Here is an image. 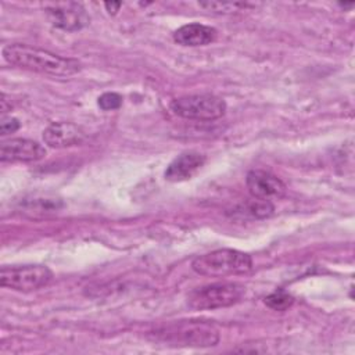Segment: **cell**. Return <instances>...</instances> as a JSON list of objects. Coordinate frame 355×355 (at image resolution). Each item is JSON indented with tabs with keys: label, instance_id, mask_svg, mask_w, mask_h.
I'll return each mask as SVG.
<instances>
[{
	"label": "cell",
	"instance_id": "12",
	"mask_svg": "<svg viewBox=\"0 0 355 355\" xmlns=\"http://www.w3.org/2000/svg\"><path fill=\"white\" fill-rule=\"evenodd\" d=\"M216 36L218 32L215 28L193 22L178 28L173 33V40L180 46L197 47L215 42Z\"/></svg>",
	"mask_w": 355,
	"mask_h": 355
},
{
	"label": "cell",
	"instance_id": "2",
	"mask_svg": "<svg viewBox=\"0 0 355 355\" xmlns=\"http://www.w3.org/2000/svg\"><path fill=\"white\" fill-rule=\"evenodd\" d=\"M191 268L201 276L223 277L250 272L252 268V259L243 251L220 248L194 258Z\"/></svg>",
	"mask_w": 355,
	"mask_h": 355
},
{
	"label": "cell",
	"instance_id": "8",
	"mask_svg": "<svg viewBox=\"0 0 355 355\" xmlns=\"http://www.w3.org/2000/svg\"><path fill=\"white\" fill-rule=\"evenodd\" d=\"M245 184L250 194L259 200H279L287 193V186L283 183V180L263 169L250 171L245 178Z\"/></svg>",
	"mask_w": 355,
	"mask_h": 355
},
{
	"label": "cell",
	"instance_id": "16",
	"mask_svg": "<svg viewBox=\"0 0 355 355\" xmlns=\"http://www.w3.org/2000/svg\"><path fill=\"white\" fill-rule=\"evenodd\" d=\"M247 6L248 4L245 3H216V1L200 3V7L208 11H237L240 8H245Z\"/></svg>",
	"mask_w": 355,
	"mask_h": 355
},
{
	"label": "cell",
	"instance_id": "7",
	"mask_svg": "<svg viewBox=\"0 0 355 355\" xmlns=\"http://www.w3.org/2000/svg\"><path fill=\"white\" fill-rule=\"evenodd\" d=\"M43 8L50 24L62 31H79L90 22V17L80 3H49Z\"/></svg>",
	"mask_w": 355,
	"mask_h": 355
},
{
	"label": "cell",
	"instance_id": "15",
	"mask_svg": "<svg viewBox=\"0 0 355 355\" xmlns=\"http://www.w3.org/2000/svg\"><path fill=\"white\" fill-rule=\"evenodd\" d=\"M97 103H98V107L104 111L118 110L122 105V96L114 92H107L98 97Z\"/></svg>",
	"mask_w": 355,
	"mask_h": 355
},
{
	"label": "cell",
	"instance_id": "4",
	"mask_svg": "<svg viewBox=\"0 0 355 355\" xmlns=\"http://www.w3.org/2000/svg\"><path fill=\"white\" fill-rule=\"evenodd\" d=\"M245 293L244 286L233 282L211 283L197 287L187 295V304L193 309H218L239 302Z\"/></svg>",
	"mask_w": 355,
	"mask_h": 355
},
{
	"label": "cell",
	"instance_id": "18",
	"mask_svg": "<svg viewBox=\"0 0 355 355\" xmlns=\"http://www.w3.org/2000/svg\"><path fill=\"white\" fill-rule=\"evenodd\" d=\"M104 7L110 14H115L121 8V3H104Z\"/></svg>",
	"mask_w": 355,
	"mask_h": 355
},
{
	"label": "cell",
	"instance_id": "17",
	"mask_svg": "<svg viewBox=\"0 0 355 355\" xmlns=\"http://www.w3.org/2000/svg\"><path fill=\"white\" fill-rule=\"evenodd\" d=\"M19 129V121L15 119V118H6L3 116L1 119V123H0V132L3 136L6 135H10V133H14L15 130Z\"/></svg>",
	"mask_w": 355,
	"mask_h": 355
},
{
	"label": "cell",
	"instance_id": "14",
	"mask_svg": "<svg viewBox=\"0 0 355 355\" xmlns=\"http://www.w3.org/2000/svg\"><path fill=\"white\" fill-rule=\"evenodd\" d=\"M263 302L266 306H269L273 311H286L287 308H290L293 305L294 298L286 290L277 288L273 293H270L269 295H266Z\"/></svg>",
	"mask_w": 355,
	"mask_h": 355
},
{
	"label": "cell",
	"instance_id": "9",
	"mask_svg": "<svg viewBox=\"0 0 355 355\" xmlns=\"http://www.w3.org/2000/svg\"><path fill=\"white\" fill-rule=\"evenodd\" d=\"M44 155V147L29 139H10L0 146V159L3 162H32L42 159Z\"/></svg>",
	"mask_w": 355,
	"mask_h": 355
},
{
	"label": "cell",
	"instance_id": "13",
	"mask_svg": "<svg viewBox=\"0 0 355 355\" xmlns=\"http://www.w3.org/2000/svg\"><path fill=\"white\" fill-rule=\"evenodd\" d=\"M275 211V207L270 201H266V200H259V198H254L244 202L241 207H239L236 209L237 214H241V215H247L250 218H255V219H263V218H268L273 214Z\"/></svg>",
	"mask_w": 355,
	"mask_h": 355
},
{
	"label": "cell",
	"instance_id": "10",
	"mask_svg": "<svg viewBox=\"0 0 355 355\" xmlns=\"http://www.w3.org/2000/svg\"><path fill=\"white\" fill-rule=\"evenodd\" d=\"M43 140L50 147L64 148L82 144L86 140V133L72 122H53L44 129Z\"/></svg>",
	"mask_w": 355,
	"mask_h": 355
},
{
	"label": "cell",
	"instance_id": "5",
	"mask_svg": "<svg viewBox=\"0 0 355 355\" xmlns=\"http://www.w3.org/2000/svg\"><path fill=\"white\" fill-rule=\"evenodd\" d=\"M169 107L175 115L191 121H215L226 112L225 100L209 93L182 96Z\"/></svg>",
	"mask_w": 355,
	"mask_h": 355
},
{
	"label": "cell",
	"instance_id": "6",
	"mask_svg": "<svg viewBox=\"0 0 355 355\" xmlns=\"http://www.w3.org/2000/svg\"><path fill=\"white\" fill-rule=\"evenodd\" d=\"M51 279L53 272L46 265L3 266L0 270V283L3 287L24 293L44 287Z\"/></svg>",
	"mask_w": 355,
	"mask_h": 355
},
{
	"label": "cell",
	"instance_id": "11",
	"mask_svg": "<svg viewBox=\"0 0 355 355\" xmlns=\"http://www.w3.org/2000/svg\"><path fill=\"white\" fill-rule=\"evenodd\" d=\"M205 164V157L198 151H186L178 155L165 169V179L168 182H184L191 179Z\"/></svg>",
	"mask_w": 355,
	"mask_h": 355
},
{
	"label": "cell",
	"instance_id": "3",
	"mask_svg": "<svg viewBox=\"0 0 355 355\" xmlns=\"http://www.w3.org/2000/svg\"><path fill=\"white\" fill-rule=\"evenodd\" d=\"M157 337L169 345L212 347L219 341V333L212 323L204 320H179L157 331Z\"/></svg>",
	"mask_w": 355,
	"mask_h": 355
},
{
	"label": "cell",
	"instance_id": "1",
	"mask_svg": "<svg viewBox=\"0 0 355 355\" xmlns=\"http://www.w3.org/2000/svg\"><path fill=\"white\" fill-rule=\"evenodd\" d=\"M3 58L22 69L50 76H71L80 71V62L73 58L61 57L44 49L25 43H10L3 47Z\"/></svg>",
	"mask_w": 355,
	"mask_h": 355
}]
</instances>
